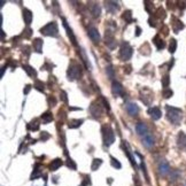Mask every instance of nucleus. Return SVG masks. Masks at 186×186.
I'll use <instances>...</instances> for the list:
<instances>
[{
  "label": "nucleus",
  "instance_id": "nucleus-14",
  "mask_svg": "<svg viewBox=\"0 0 186 186\" xmlns=\"http://www.w3.org/2000/svg\"><path fill=\"white\" fill-rule=\"evenodd\" d=\"M105 6H106L107 12L110 13V14H115L117 10L119 9V3L117 1H106Z\"/></svg>",
  "mask_w": 186,
  "mask_h": 186
},
{
  "label": "nucleus",
  "instance_id": "nucleus-24",
  "mask_svg": "<svg viewBox=\"0 0 186 186\" xmlns=\"http://www.w3.org/2000/svg\"><path fill=\"white\" fill-rule=\"evenodd\" d=\"M62 164H63V161H62L61 159L58 158V159H54L52 162L49 163V167H48V168H49L51 171H56Z\"/></svg>",
  "mask_w": 186,
  "mask_h": 186
},
{
  "label": "nucleus",
  "instance_id": "nucleus-47",
  "mask_svg": "<svg viewBox=\"0 0 186 186\" xmlns=\"http://www.w3.org/2000/svg\"><path fill=\"white\" fill-rule=\"evenodd\" d=\"M51 138V135L46 132V131H43L42 133H40V139L43 140V141H46L47 139H49Z\"/></svg>",
  "mask_w": 186,
  "mask_h": 186
},
{
  "label": "nucleus",
  "instance_id": "nucleus-35",
  "mask_svg": "<svg viewBox=\"0 0 186 186\" xmlns=\"http://www.w3.org/2000/svg\"><path fill=\"white\" fill-rule=\"evenodd\" d=\"M101 164H102V160L101 159H94L92 161V164H91V169H92L93 171H95V170H98L100 168Z\"/></svg>",
  "mask_w": 186,
  "mask_h": 186
},
{
  "label": "nucleus",
  "instance_id": "nucleus-44",
  "mask_svg": "<svg viewBox=\"0 0 186 186\" xmlns=\"http://www.w3.org/2000/svg\"><path fill=\"white\" fill-rule=\"evenodd\" d=\"M101 101H102V105H103L105 109L109 112V110H110V106H109V102H108V100H107L105 96H101Z\"/></svg>",
  "mask_w": 186,
  "mask_h": 186
},
{
  "label": "nucleus",
  "instance_id": "nucleus-50",
  "mask_svg": "<svg viewBox=\"0 0 186 186\" xmlns=\"http://www.w3.org/2000/svg\"><path fill=\"white\" fill-rule=\"evenodd\" d=\"M30 90H31V85H25V87H24V90H23V93L24 94H28V93L30 92Z\"/></svg>",
  "mask_w": 186,
  "mask_h": 186
},
{
  "label": "nucleus",
  "instance_id": "nucleus-28",
  "mask_svg": "<svg viewBox=\"0 0 186 186\" xmlns=\"http://www.w3.org/2000/svg\"><path fill=\"white\" fill-rule=\"evenodd\" d=\"M23 70L30 76V77H32V78L37 77V71L33 69L31 66H29V65H23Z\"/></svg>",
  "mask_w": 186,
  "mask_h": 186
},
{
  "label": "nucleus",
  "instance_id": "nucleus-23",
  "mask_svg": "<svg viewBox=\"0 0 186 186\" xmlns=\"http://www.w3.org/2000/svg\"><path fill=\"white\" fill-rule=\"evenodd\" d=\"M153 43H154V45L156 46V48H158L159 51H161V49H163V48L165 47V43H164V40H163L162 38L160 37V35H156V36L153 38Z\"/></svg>",
  "mask_w": 186,
  "mask_h": 186
},
{
  "label": "nucleus",
  "instance_id": "nucleus-25",
  "mask_svg": "<svg viewBox=\"0 0 186 186\" xmlns=\"http://www.w3.org/2000/svg\"><path fill=\"white\" fill-rule=\"evenodd\" d=\"M177 145L178 147L185 149L186 148V135L184 132H179L178 133V137H177Z\"/></svg>",
  "mask_w": 186,
  "mask_h": 186
},
{
  "label": "nucleus",
  "instance_id": "nucleus-15",
  "mask_svg": "<svg viewBox=\"0 0 186 186\" xmlns=\"http://www.w3.org/2000/svg\"><path fill=\"white\" fill-rule=\"evenodd\" d=\"M148 114H149V116L152 117L154 121H158V119H160L162 117V112H161V109L159 107H152V108H149L148 109Z\"/></svg>",
  "mask_w": 186,
  "mask_h": 186
},
{
  "label": "nucleus",
  "instance_id": "nucleus-31",
  "mask_svg": "<svg viewBox=\"0 0 186 186\" xmlns=\"http://www.w3.org/2000/svg\"><path fill=\"white\" fill-rule=\"evenodd\" d=\"M45 86H46V84H45L44 82L39 81V79H37V81L35 82V84H33V87H35L37 91H39V92H44V91H45Z\"/></svg>",
  "mask_w": 186,
  "mask_h": 186
},
{
  "label": "nucleus",
  "instance_id": "nucleus-1",
  "mask_svg": "<svg viewBox=\"0 0 186 186\" xmlns=\"http://www.w3.org/2000/svg\"><path fill=\"white\" fill-rule=\"evenodd\" d=\"M165 110H167V118H168V121L170 123H172L175 125H179L180 124V122L183 119V110L180 108L167 106Z\"/></svg>",
  "mask_w": 186,
  "mask_h": 186
},
{
  "label": "nucleus",
  "instance_id": "nucleus-18",
  "mask_svg": "<svg viewBox=\"0 0 186 186\" xmlns=\"http://www.w3.org/2000/svg\"><path fill=\"white\" fill-rule=\"evenodd\" d=\"M43 45H44V42L40 38H35L32 40V48L37 53H43Z\"/></svg>",
  "mask_w": 186,
  "mask_h": 186
},
{
  "label": "nucleus",
  "instance_id": "nucleus-37",
  "mask_svg": "<svg viewBox=\"0 0 186 186\" xmlns=\"http://www.w3.org/2000/svg\"><path fill=\"white\" fill-rule=\"evenodd\" d=\"M110 164H112V167H114L115 169H121V168H122L121 162H119L117 159H115L114 156H110Z\"/></svg>",
  "mask_w": 186,
  "mask_h": 186
},
{
  "label": "nucleus",
  "instance_id": "nucleus-33",
  "mask_svg": "<svg viewBox=\"0 0 186 186\" xmlns=\"http://www.w3.org/2000/svg\"><path fill=\"white\" fill-rule=\"evenodd\" d=\"M176 49H177V40L175 38H171L170 43H169V52L171 54H174L176 52Z\"/></svg>",
  "mask_w": 186,
  "mask_h": 186
},
{
  "label": "nucleus",
  "instance_id": "nucleus-45",
  "mask_svg": "<svg viewBox=\"0 0 186 186\" xmlns=\"http://www.w3.org/2000/svg\"><path fill=\"white\" fill-rule=\"evenodd\" d=\"M47 102H48V105H49V106H52V107H53V106H55V105H56V99H55L53 95H49V96L47 98Z\"/></svg>",
  "mask_w": 186,
  "mask_h": 186
},
{
  "label": "nucleus",
  "instance_id": "nucleus-42",
  "mask_svg": "<svg viewBox=\"0 0 186 186\" xmlns=\"http://www.w3.org/2000/svg\"><path fill=\"white\" fill-rule=\"evenodd\" d=\"M106 71H107V75H108V77H109L110 79H113V78L115 77V72H114V68H113L112 66H108V67L106 68Z\"/></svg>",
  "mask_w": 186,
  "mask_h": 186
},
{
  "label": "nucleus",
  "instance_id": "nucleus-43",
  "mask_svg": "<svg viewBox=\"0 0 186 186\" xmlns=\"http://www.w3.org/2000/svg\"><path fill=\"white\" fill-rule=\"evenodd\" d=\"M31 35H32V30L28 26V28H25V29L23 30L22 37H24V38H30V37H31Z\"/></svg>",
  "mask_w": 186,
  "mask_h": 186
},
{
  "label": "nucleus",
  "instance_id": "nucleus-49",
  "mask_svg": "<svg viewBox=\"0 0 186 186\" xmlns=\"http://www.w3.org/2000/svg\"><path fill=\"white\" fill-rule=\"evenodd\" d=\"M131 71H132V67H131L130 65H128V66L124 67V72H125V74H130Z\"/></svg>",
  "mask_w": 186,
  "mask_h": 186
},
{
  "label": "nucleus",
  "instance_id": "nucleus-51",
  "mask_svg": "<svg viewBox=\"0 0 186 186\" xmlns=\"http://www.w3.org/2000/svg\"><path fill=\"white\" fill-rule=\"evenodd\" d=\"M140 35H141V29H140V26H137L136 28V37H139Z\"/></svg>",
  "mask_w": 186,
  "mask_h": 186
},
{
  "label": "nucleus",
  "instance_id": "nucleus-26",
  "mask_svg": "<svg viewBox=\"0 0 186 186\" xmlns=\"http://www.w3.org/2000/svg\"><path fill=\"white\" fill-rule=\"evenodd\" d=\"M42 176V165L39 164V163H37L36 165H35V168H33V171H32V174H31V178L30 179H37V178H39Z\"/></svg>",
  "mask_w": 186,
  "mask_h": 186
},
{
  "label": "nucleus",
  "instance_id": "nucleus-54",
  "mask_svg": "<svg viewBox=\"0 0 186 186\" xmlns=\"http://www.w3.org/2000/svg\"><path fill=\"white\" fill-rule=\"evenodd\" d=\"M70 110H82V108H77V107H69Z\"/></svg>",
  "mask_w": 186,
  "mask_h": 186
},
{
  "label": "nucleus",
  "instance_id": "nucleus-38",
  "mask_svg": "<svg viewBox=\"0 0 186 186\" xmlns=\"http://www.w3.org/2000/svg\"><path fill=\"white\" fill-rule=\"evenodd\" d=\"M66 165H67L68 168H70L71 170H76V169H77V165H76V163L74 162V160H72L71 158H68V159H67Z\"/></svg>",
  "mask_w": 186,
  "mask_h": 186
},
{
  "label": "nucleus",
  "instance_id": "nucleus-7",
  "mask_svg": "<svg viewBox=\"0 0 186 186\" xmlns=\"http://www.w3.org/2000/svg\"><path fill=\"white\" fill-rule=\"evenodd\" d=\"M105 43L110 49H114L116 47V39L114 37V32L110 29H107L105 32Z\"/></svg>",
  "mask_w": 186,
  "mask_h": 186
},
{
  "label": "nucleus",
  "instance_id": "nucleus-13",
  "mask_svg": "<svg viewBox=\"0 0 186 186\" xmlns=\"http://www.w3.org/2000/svg\"><path fill=\"white\" fill-rule=\"evenodd\" d=\"M126 112H128V114L130 116L133 117L138 116V114H139V107L135 102H129V103H126Z\"/></svg>",
  "mask_w": 186,
  "mask_h": 186
},
{
  "label": "nucleus",
  "instance_id": "nucleus-11",
  "mask_svg": "<svg viewBox=\"0 0 186 186\" xmlns=\"http://www.w3.org/2000/svg\"><path fill=\"white\" fill-rule=\"evenodd\" d=\"M87 33H89V37L91 38V40L94 44H99L100 43V33H99V31H98L96 28L90 26L87 29Z\"/></svg>",
  "mask_w": 186,
  "mask_h": 186
},
{
  "label": "nucleus",
  "instance_id": "nucleus-10",
  "mask_svg": "<svg viewBox=\"0 0 186 186\" xmlns=\"http://www.w3.org/2000/svg\"><path fill=\"white\" fill-rule=\"evenodd\" d=\"M171 26H172V30H174V32L175 33H178L180 30H183L184 29V23L178 19V17H176V16H171Z\"/></svg>",
  "mask_w": 186,
  "mask_h": 186
},
{
  "label": "nucleus",
  "instance_id": "nucleus-27",
  "mask_svg": "<svg viewBox=\"0 0 186 186\" xmlns=\"http://www.w3.org/2000/svg\"><path fill=\"white\" fill-rule=\"evenodd\" d=\"M122 19H123L126 23H132V22L136 21V20L132 19V12H131V10H125V12L122 14Z\"/></svg>",
  "mask_w": 186,
  "mask_h": 186
},
{
  "label": "nucleus",
  "instance_id": "nucleus-21",
  "mask_svg": "<svg viewBox=\"0 0 186 186\" xmlns=\"http://www.w3.org/2000/svg\"><path fill=\"white\" fill-rule=\"evenodd\" d=\"M136 131H137V133L139 136L144 137V136H146L148 133V128H147V125L145 123H138L136 125Z\"/></svg>",
  "mask_w": 186,
  "mask_h": 186
},
{
  "label": "nucleus",
  "instance_id": "nucleus-4",
  "mask_svg": "<svg viewBox=\"0 0 186 186\" xmlns=\"http://www.w3.org/2000/svg\"><path fill=\"white\" fill-rule=\"evenodd\" d=\"M132 54H133V48L131 47V45L128 42H123L119 47V54H118L119 60L129 61L132 58Z\"/></svg>",
  "mask_w": 186,
  "mask_h": 186
},
{
  "label": "nucleus",
  "instance_id": "nucleus-41",
  "mask_svg": "<svg viewBox=\"0 0 186 186\" xmlns=\"http://www.w3.org/2000/svg\"><path fill=\"white\" fill-rule=\"evenodd\" d=\"M163 98H165V99H169V98H171L172 95H174V92H172V90H170L169 87L168 89H164L163 90Z\"/></svg>",
  "mask_w": 186,
  "mask_h": 186
},
{
  "label": "nucleus",
  "instance_id": "nucleus-30",
  "mask_svg": "<svg viewBox=\"0 0 186 186\" xmlns=\"http://www.w3.org/2000/svg\"><path fill=\"white\" fill-rule=\"evenodd\" d=\"M144 5H145V9H146V12H147L148 14L152 15V13H153V14L155 13V12H154V5H153L152 1L145 0V1H144Z\"/></svg>",
  "mask_w": 186,
  "mask_h": 186
},
{
  "label": "nucleus",
  "instance_id": "nucleus-40",
  "mask_svg": "<svg viewBox=\"0 0 186 186\" xmlns=\"http://www.w3.org/2000/svg\"><path fill=\"white\" fill-rule=\"evenodd\" d=\"M169 84H170V77H169V75L163 76L162 77V86L164 89H168Z\"/></svg>",
  "mask_w": 186,
  "mask_h": 186
},
{
  "label": "nucleus",
  "instance_id": "nucleus-34",
  "mask_svg": "<svg viewBox=\"0 0 186 186\" xmlns=\"http://www.w3.org/2000/svg\"><path fill=\"white\" fill-rule=\"evenodd\" d=\"M39 122L37 121V119H33L31 123H29L28 124V129L29 130H32V131H37V130H39Z\"/></svg>",
  "mask_w": 186,
  "mask_h": 186
},
{
  "label": "nucleus",
  "instance_id": "nucleus-5",
  "mask_svg": "<svg viewBox=\"0 0 186 186\" xmlns=\"http://www.w3.org/2000/svg\"><path fill=\"white\" fill-rule=\"evenodd\" d=\"M40 33L48 37H56L59 35V26L55 21H52L40 29Z\"/></svg>",
  "mask_w": 186,
  "mask_h": 186
},
{
  "label": "nucleus",
  "instance_id": "nucleus-16",
  "mask_svg": "<svg viewBox=\"0 0 186 186\" xmlns=\"http://www.w3.org/2000/svg\"><path fill=\"white\" fill-rule=\"evenodd\" d=\"M159 172L162 176H165V175H168L170 172V165L165 160H161L160 163H159Z\"/></svg>",
  "mask_w": 186,
  "mask_h": 186
},
{
  "label": "nucleus",
  "instance_id": "nucleus-52",
  "mask_svg": "<svg viewBox=\"0 0 186 186\" xmlns=\"http://www.w3.org/2000/svg\"><path fill=\"white\" fill-rule=\"evenodd\" d=\"M7 67H8V65H7V63H6V65H5V66H3V67H2V68H1V77H2V76H3V74H5V70L7 69Z\"/></svg>",
  "mask_w": 186,
  "mask_h": 186
},
{
  "label": "nucleus",
  "instance_id": "nucleus-3",
  "mask_svg": "<svg viewBox=\"0 0 186 186\" xmlns=\"http://www.w3.org/2000/svg\"><path fill=\"white\" fill-rule=\"evenodd\" d=\"M82 76V68L81 66L76 62V61H71L69 65V68L67 70V77L69 81H76L78 78H81Z\"/></svg>",
  "mask_w": 186,
  "mask_h": 186
},
{
  "label": "nucleus",
  "instance_id": "nucleus-17",
  "mask_svg": "<svg viewBox=\"0 0 186 186\" xmlns=\"http://www.w3.org/2000/svg\"><path fill=\"white\" fill-rule=\"evenodd\" d=\"M142 144H144V146H146L147 148H151V147L154 146L155 141H154V137H153V135H152L151 132H148L146 136L142 137Z\"/></svg>",
  "mask_w": 186,
  "mask_h": 186
},
{
  "label": "nucleus",
  "instance_id": "nucleus-8",
  "mask_svg": "<svg viewBox=\"0 0 186 186\" xmlns=\"http://www.w3.org/2000/svg\"><path fill=\"white\" fill-rule=\"evenodd\" d=\"M112 93L115 96H124L125 95V92H124V89H123L122 84L116 82V81H114L112 83Z\"/></svg>",
  "mask_w": 186,
  "mask_h": 186
},
{
  "label": "nucleus",
  "instance_id": "nucleus-39",
  "mask_svg": "<svg viewBox=\"0 0 186 186\" xmlns=\"http://www.w3.org/2000/svg\"><path fill=\"white\" fill-rule=\"evenodd\" d=\"M140 168H141V170H142V172H144V175H145V179H146V182H147V183H149L148 174H147V170H146V165H145V161H144V160L141 161V164H140Z\"/></svg>",
  "mask_w": 186,
  "mask_h": 186
},
{
  "label": "nucleus",
  "instance_id": "nucleus-9",
  "mask_svg": "<svg viewBox=\"0 0 186 186\" xmlns=\"http://www.w3.org/2000/svg\"><path fill=\"white\" fill-rule=\"evenodd\" d=\"M62 24H63V26H65V29H66V31H67V35H68V37H69L70 42L72 43V45H74V46H78L77 40H76V37H75V33H74L72 29L68 25L67 21H66V19H63V17H62Z\"/></svg>",
  "mask_w": 186,
  "mask_h": 186
},
{
  "label": "nucleus",
  "instance_id": "nucleus-32",
  "mask_svg": "<svg viewBox=\"0 0 186 186\" xmlns=\"http://www.w3.org/2000/svg\"><path fill=\"white\" fill-rule=\"evenodd\" d=\"M42 121H43L44 124L51 123V122L53 121V115H52V113H51V112H45V113L42 115Z\"/></svg>",
  "mask_w": 186,
  "mask_h": 186
},
{
  "label": "nucleus",
  "instance_id": "nucleus-29",
  "mask_svg": "<svg viewBox=\"0 0 186 186\" xmlns=\"http://www.w3.org/2000/svg\"><path fill=\"white\" fill-rule=\"evenodd\" d=\"M83 119H70L68 123V128L69 129H77L83 124Z\"/></svg>",
  "mask_w": 186,
  "mask_h": 186
},
{
  "label": "nucleus",
  "instance_id": "nucleus-46",
  "mask_svg": "<svg viewBox=\"0 0 186 186\" xmlns=\"http://www.w3.org/2000/svg\"><path fill=\"white\" fill-rule=\"evenodd\" d=\"M60 99H61V101L68 103V95H67V93L65 92V91H61V92H60Z\"/></svg>",
  "mask_w": 186,
  "mask_h": 186
},
{
  "label": "nucleus",
  "instance_id": "nucleus-22",
  "mask_svg": "<svg viewBox=\"0 0 186 186\" xmlns=\"http://www.w3.org/2000/svg\"><path fill=\"white\" fill-rule=\"evenodd\" d=\"M153 15H154V16H155V17H156V19H158V20H159L160 22H162L163 20H164L165 17H167V13H165V9L163 8L162 6H161V7H159V8H158V9L155 10V13H154Z\"/></svg>",
  "mask_w": 186,
  "mask_h": 186
},
{
  "label": "nucleus",
  "instance_id": "nucleus-2",
  "mask_svg": "<svg viewBox=\"0 0 186 186\" xmlns=\"http://www.w3.org/2000/svg\"><path fill=\"white\" fill-rule=\"evenodd\" d=\"M101 133H102V140H103V145L105 146L109 147L110 145L114 144L115 135H114V131H113V129H112L110 125H102Z\"/></svg>",
  "mask_w": 186,
  "mask_h": 186
},
{
  "label": "nucleus",
  "instance_id": "nucleus-53",
  "mask_svg": "<svg viewBox=\"0 0 186 186\" xmlns=\"http://www.w3.org/2000/svg\"><path fill=\"white\" fill-rule=\"evenodd\" d=\"M1 42H5V31L1 30Z\"/></svg>",
  "mask_w": 186,
  "mask_h": 186
},
{
  "label": "nucleus",
  "instance_id": "nucleus-48",
  "mask_svg": "<svg viewBox=\"0 0 186 186\" xmlns=\"http://www.w3.org/2000/svg\"><path fill=\"white\" fill-rule=\"evenodd\" d=\"M91 184V182H90V176H85V178H84V180L82 182V184L79 186H87Z\"/></svg>",
  "mask_w": 186,
  "mask_h": 186
},
{
  "label": "nucleus",
  "instance_id": "nucleus-36",
  "mask_svg": "<svg viewBox=\"0 0 186 186\" xmlns=\"http://www.w3.org/2000/svg\"><path fill=\"white\" fill-rule=\"evenodd\" d=\"M159 22H160V21H159L154 15H151L149 19H148V24H149L151 26H153V28H156L158 24H159Z\"/></svg>",
  "mask_w": 186,
  "mask_h": 186
},
{
  "label": "nucleus",
  "instance_id": "nucleus-20",
  "mask_svg": "<svg viewBox=\"0 0 186 186\" xmlns=\"http://www.w3.org/2000/svg\"><path fill=\"white\" fill-rule=\"evenodd\" d=\"M22 16H23V20H24V22H25V24H26V25H29V24L32 22L33 14H32V12H31L30 9H28V8H23Z\"/></svg>",
  "mask_w": 186,
  "mask_h": 186
},
{
  "label": "nucleus",
  "instance_id": "nucleus-19",
  "mask_svg": "<svg viewBox=\"0 0 186 186\" xmlns=\"http://www.w3.org/2000/svg\"><path fill=\"white\" fill-rule=\"evenodd\" d=\"M90 12L93 17H99L101 14V8L96 2H90Z\"/></svg>",
  "mask_w": 186,
  "mask_h": 186
},
{
  "label": "nucleus",
  "instance_id": "nucleus-12",
  "mask_svg": "<svg viewBox=\"0 0 186 186\" xmlns=\"http://www.w3.org/2000/svg\"><path fill=\"white\" fill-rule=\"evenodd\" d=\"M122 148H123V151H124V154L128 156L130 163L132 164V167H133L135 169H137V163L135 161V158L131 155V153H130V151H129V146H128V144H126L124 140H122Z\"/></svg>",
  "mask_w": 186,
  "mask_h": 186
},
{
  "label": "nucleus",
  "instance_id": "nucleus-6",
  "mask_svg": "<svg viewBox=\"0 0 186 186\" xmlns=\"http://www.w3.org/2000/svg\"><path fill=\"white\" fill-rule=\"evenodd\" d=\"M103 105L102 101L95 100L90 105V113L94 118H101L103 116Z\"/></svg>",
  "mask_w": 186,
  "mask_h": 186
}]
</instances>
